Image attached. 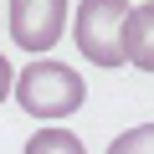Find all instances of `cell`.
Segmentation results:
<instances>
[{"label":"cell","mask_w":154,"mask_h":154,"mask_svg":"<svg viewBox=\"0 0 154 154\" xmlns=\"http://www.w3.org/2000/svg\"><path fill=\"white\" fill-rule=\"evenodd\" d=\"M16 98L31 118H67L82 108L88 88L82 72H72L67 62H31L26 72H16Z\"/></svg>","instance_id":"cell-1"},{"label":"cell","mask_w":154,"mask_h":154,"mask_svg":"<svg viewBox=\"0 0 154 154\" xmlns=\"http://www.w3.org/2000/svg\"><path fill=\"white\" fill-rule=\"evenodd\" d=\"M108 154H154V123H139L108 144Z\"/></svg>","instance_id":"cell-6"},{"label":"cell","mask_w":154,"mask_h":154,"mask_svg":"<svg viewBox=\"0 0 154 154\" xmlns=\"http://www.w3.org/2000/svg\"><path fill=\"white\" fill-rule=\"evenodd\" d=\"M11 88H16V67L0 57V103H5V93H11Z\"/></svg>","instance_id":"cell-7"},{"label":"cell","mask_w":154,"mask_h":154,"mask_svg":"<svg viewBox=\"0 0 154 154\" xmlns=\"http://www.w3.org/2000/svg\"><path fill=\"white\" fill-rule=\"evenodd\" d=\"M5 31L26 51H46L67 31V5L62 0H16V5H5Z\"/></svg>","instance_id":"cell-3"},{"label":"cell","mask_w":154,"mask_h":154,"mask_svg":"<svg viewBox=\"0 0 154 154\" xmlns=\"http://www.w3.org/2000/svg\"><path fill=\"white\" fill-rule=\"evenodd\" d=\"M0 21H5V11H0Z\"/></svg>","instance_id":"cell-8"},{"label":"cell","mask_w":154,"mask_h":154,"mask_svg":"<svg viewBox=\"0 0 154 154\" xmlns=\"http://www.w3.org/2000/svg\"><path fill=\"white\" fill-rule=\"evenodd\" d=\"M123 62H134L139 72H154V0L128 5L123 16Z\"/></svg>","instance_id":"cell-4"},{"label":"cell","mask_w":154,"mask_h":154,"mask_svg":"<svg viewBox=\"0 0 154 154\" xmlns=\"http://www.w3.org/2000/svg\"><path fill=\"white\" fill-rule=\"evenodd\" d=\"M26 154H88V149H82V139L67 134V128H41V134L26 144Z\"/></svg>","instance_id":"cell-5"},{"label":"cell","mask_w":154,"mask_h":154,"mask_svg":"<svg viewBox=\"0 0 154 154\" xmlns=\"http://www.w3.org/2000/svg\"><path fill=\"white\" fill-rule=\"evenodd\" d=\"M123 16H128L123 0H88V5H77L72 36H77V46H82L88 62L123 67Z\"/></svg>","instance_id":"cell-2"}]
</instances>
